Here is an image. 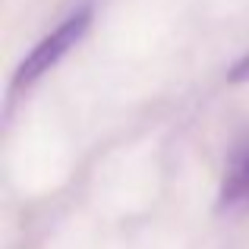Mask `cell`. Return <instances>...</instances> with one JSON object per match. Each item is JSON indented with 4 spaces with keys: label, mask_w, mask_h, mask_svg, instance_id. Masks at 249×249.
Listing matches in <instances>:
<instances>
[{
    "label": "cell",
    "mask_w": 249,
    "mask_h": 249,
    "mask_svg": "<svg viewBox=\"0 0 249 249\" xmlns=\"http://www.w3.org/2000/svg\"><path fill=\"white\" fill-rule=\"evenodd\" d=\"M231 79H233V82H246V79H249V54L231 70Z\"/></svg>",
    "instance_id": "3"
},
{
    "label": "cell",
    "mask_w": 249,
    "mask_h": 249,
    "mask_svg": "<svg viewBox=\"0 0 249 249\" xmlns=\"http://www.w3.org/2000/svg\"><path fill=\"white\" fill-rule=\"evenodd\" d=\"M89 25H91V6L89 3L76 6L70 16H63L60 22H57L54 29H51L48 35L22 57V63H19L16 73H13V91L16 89H29V85L38 82L44 73H51V70H54L57 63H60L63 57L85 38Z\"/></svg>",
    "instance_id": "1"
},
{
    "label": "cell",
    "mask_w": 249,
    "mask_h": 249,
    "mask_svg": "<svg viewBox=\"0 0 249 249\" xmlns=\"http://www.w3.org/2000/svg\"><path fill=\"white\" fill-rule=\"evenodd\" d=\"M218 205L224 212H237V208H249V148L237 152L231 164L224 170L218 193Z\"/></svg>",
    "instance_id": "2"
}]
</instances>
